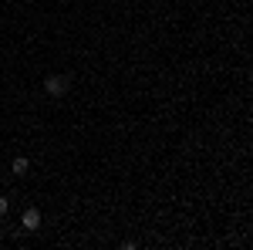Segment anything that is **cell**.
<instances>
[{"mask_svg": "<svg viewBox=\"0 0 253 250\" xmlns=\"http://www.w3.org/2000/svg\"><path fill=\"white\" fill-rule=\"evenodd\" d=\"M44 92L51 98H64L71 92V75H47L44 78Z\"/></svg>", "mask_w": 253, "mask_h": 250, "instance_id": "6da1fadb", "label": "cell"}, {"mask_svg": "<svg viewBox=\"0 0 253 250\" xmlns=\"http://www.w3.org/2000/svg\"><path fill=\"white\" fill-rule=\"evenodd\" d=\"M41 223H44V216H41V210H38V206H27V210L20 213V230L38 233V230H41Z\"/></svg>", "mask_w": 253, "mask_h": 250, "instance_id": "7a4b0ae2", "label": "cell"}, {"mask_svg": "<svg viewBox=\"0 0 253 250\" xmlns=\"http://www.w3.org/2000/svg\"><path fill=\"white\" fill-rule=\"evenodd\" d=\"M10 169H14L17 176H27V173H31V159H27V155H14Z\"/></svg>", "mask_w": 253, "mask_h": 250, "instance_id": "3957f363", "label": "cell"}, {"mask_svg": "<svg viewBox=\"0 0 253 250\" xmlns=\"http://www.w3.org/2000/svg\"><path fill=\"white\" fill-rule=\"evenodd\" d=\"M7 210H10V200H7V196H0V216H7Z\"/></svg>", "mask_w": 253, "mask_h": 250, "instance_id": "277c9868", "label": "cell"}]
</instances>
